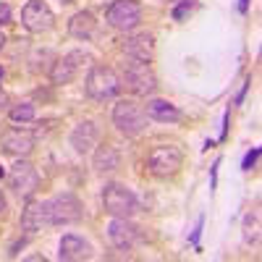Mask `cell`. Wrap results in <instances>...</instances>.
<instances>
[{
    "label": "cell",
    "mask_w": 262,
    "mask_h": 262,
    "mask_svg": "<svg viewBox=\"0 0 262 262\" xmlns=\"http://www.w3.org/2000/svg\"><path fill=\"white\" fill-rule=\"evenodd\" d=\"M121 79L113 69H105V66H92L90 74H86V84H84V90L86 95H90L92 100L97 102H105V100H113L118 97L121 92Z\"/></svg>",
    "instance_id": "obj_1"
},
{
    "label": "cell",
    "mask_w": 262,
    "mask_h": 262,
    "mask_svg": "<svg viewBox=\"0 0 262 262\" xmlns=\"http://www.w3.org/2000/svg\"><path fill=\"white\" fill-rule=\"evenodd\" d=\"M42 205H45L48 226H69V223H76L81 217V205L71 191L55 194V196H50V200H45Z\"/></svg>",
    "instance_id": "obj_2"
},
{
    "label": "cell",
    "mask_w": 262,
    "mask_h": 262,
    "mask_svg": "<svg viewBox=\"0 0 262 262\" xmlns=\"http://www.w3.org/2000/svg\"><path fill=\"white\" fill-rule=\"evenodd\" d=\"M113 123L121 134L126 137H139L147 128V113L144 107L134 100H118L113 107Z\"/></svg>",
    "instance_id": "obj_3"
},
{
    "label": "cell",
    "mask_w": 262,
    "mask_h": 262,
    "mask_svg": "<svg viewBox=\"0 0 262 262\" xmlns=\"http://www.w3.org/2000/svg\"><path fill=\"white\" fill-rule=\"evenodd\" d=\"M102 205L105 212H111L113 217H131L139 210V200L123 184H107L102 189Z\"/></svg>",
    "instance_id": "obj_4"
},
{
    "label": "cell",
    "mask_w": 262,
    "mask_h": 262,
    "mask_svg": "<svg viewBox=\"0 0 262 262\" xmlns=\"http://www.w3.org/2000/svg\"><path fill=\"white\" fill-rule=\"evenodd\" d=\"M149 173L158 179H168V176H176L184 165V152L176 144H160L149 152Z\"/></svg>",
    "instance_id": "obj_5"
},
{
    "label": "cell",
    "mask_w": 262,
    "mask_h": 262,
    "mask_svg": "<svg viewBox=\"0 0 262 262\" xmlns=\"http://www.w3.org/2000/svg\"><path fill=\"white\" fill-rule=\"evenodd\" d=\"M123 81H126L128 90L134 95H139V97L155 95V90H158L155 71L149 69V63H142V60H128L123 66Z\"/></svg>",
    "instance_id": "obj_6"
},
{
    "label": "cell",
    "mask_w": 262,
    "mask_h": 262,
    "mask_svg": "<svg viewBox=\"0 0 262 262\" xmlns=\"http://www.w3.org/2000/svg\"><path fill=\"white\" fill-rule=\"evenodd\" d=\"M105 18H107V24L118 32H134L142 21V6L137 0H116V3H111V8H107Z\"/></svg>",
    "instance_id": "obj_7"
},
{
    "label": "cell",
    "mask_w": 262,
    "mask_h": 262,
    "mask_svg": "<svg viewBox=\"0 0 262 262\" xmlns=\"http://www.w3.org/2000/svg\"><path fill=\"white\" fill-rule=\"evenodd\" d=\"M8 186L21 196V200H29V196L37 191V186H39V173H37V168L29 163V160H16L13 165H11V170H8Z\"/></svg>",
    "instance_id": "obj_8"
},
{
    "label": "cell",
    "mask_w": 262,
    "mask_h": 262,
    "mask_svg": "<svg viewBox=\"0 0 262 262\" xmlns=\"http://www.w3.org/2000/svg\"><path fill=\"white\" fill-rule=\"evenodd\" d=\"M53 21H55V13L48 8V3H42V0H29V3L21 8V24L34 34L53 29Z\"/></svg>",
    "instance_id": "obj_9"
},
{
    "label": "cell",
    "mask_w": 262,
    "mask_h": 262,
    "mask_svg": "<svg viewBox=\"0 0 262 262\" xmlns=\"http://www.w3.org/2000/svg\"><path fill=\"white\" fill-rule=\"evenodd\" d=\"M107 238H111V244L121 252H128L134 249L137 242H139V228L128 221V217H113L111 223H107Z\"/></svg>",
    "instance_id": "obj_10"
},
{
    "label": "cell",
    "mask_w": 262,
    "mask_h": 262,
    "mask_svg": "<svg viewBox=\"0 0 262 262\" xmlns=\"http://www.w3.org/2000/svg\"><path fill=\"white\" fill-rule=\"evenodd\" d=\"M123 53L128 60H142V63H152L155 58V37L149 32H137L126 37L123 42Z\"/></svg>",
    "instance_id": "obj_11"
},
{
    "label": "cell",
    "mask_w": 262,
    "mask_h": 262,
    "mask_svg": "<svg viewBox=\"0 0 262 262\" xmlns=\"http://www.w3.org/2000/svg\"><path fill=\"white\" fill-rule=\"evenodd\" d=\"M81 60H86V55H84L81 50H71V53H66L63 58H58L55 66H53V71H50L53 84H69V81L79 74Z\"/></svg>",
    "instance_id": "obj_12"
},
{
    "label": "cell",
    "mask_w": 262,
    "mask_h": 262,
    "mask_svg": "<svg viewBox=\"0 0 262 262\" xmlns=\"http://www.w3.org/2000/svg\"><path fill=\"white\" fill-rule=\"evenodd\" d=\"M3 149L8 155H16V158H24L34 149V134L27 128H8L3 134Z\"/></svg>",
    "instance_id": "obj_13"
},
{
    "label": "cell",
    "mask_w": 262,
    "mask_h": 262,
    "mask_svg": "<svg viewBox=\"0 0 262 262\" xmlns=\"http://www.w3.org/2000/svg\"><path fill=\"white\" fill-rule=\"evenodd\" d=\"M60 259L66 262H79V259H90L92 257V247L86 238L76 236V233H66L60 238V252H58Z\"/></svg>",
    "instance_id": "obj_14"
},
{
    "label": "cell",
    "mask_w": 262,
    "mask_h": 262,
    "mask_svg": "<svg viewBox=\"0 0 262 262\" xmlns=\"http://www.w3.org/2000/svg\"><path fill=\"white\" fill-rule=\"evenodd\" d=\"M97 137H100L97 126L92 121H81L71 131V147L79 152V155H86V152H92L97 147Z\"/></svg>",
    "instance_id": "obj_15"
},
{
    "label": "cell",
    "mask_w": 262,
    "mask_h": 262,
    "mask_svg": "<svg viewBox=\"0 0 262 262\" xmlns=\"http://www.w3.org/2000/svg\"><path fill=\"white\" fill-rule=\"evenodd\" d=\"M42 226H48L45 221V205H42L39 200H27V207L24 212H21V231L24 233H37Z\"/></svg>",
    "instance_id": "obj_16"
},
{
    "label": "cell",
    "mask_w": 262,
    "mask_h": 262,
    "mask_svg": "<svg viewBox=\"0 0 262 262\" xmlns=\"http://www.w3.org/2000/svg\"><path fill=\"white\" fill-rule=\"evenodd\" d=\"M144 113H147V118L158 121V123H179L184 118L179 107L173 102H168V100H149Z\"/></svg>",
    "instance_id": "obj_17"
},
{
    "label": "cell",
    "mask_w": 262,
    "mask_h": 262,
    "mask_svg": "<svg viewBox=\"0 0 262 262\" xmlns=\"http://www.w3.org/2000/svg\"><path fill=\"white\" fill-rule=\"evenodd\" d=\"M69 32H71V37L86 42V39H92L97 34V21H95V16L90 11H79L69 21Z\"/></svg>",
    "instance_id": "obj_18"
},
{
    "label": "cell",
    "mask_w": 262,
    "mask_h": 262,
    "mask_svg": "<svg viewBox=\"0 0 262 262\" xmlns=\"http://www.w3.org/2000/svg\"><path fill=\"white\" fill-rule=\"evenodd\" d=\"M118 165H121V155L116 147H111V144L97 147V152H95V170L97 173H113Z\"/></svg>",
    "instance_id": "obj_19"
},
{
    "label": "cell",
    "mask_w": 262,
    "mask_h": 262,
    "mask_svg": "<svg viewBox=\"0 0 262 262\" xmlns=\"http://www.w3.org/2000/svg\"><path fill=\"white\" fill-rule=\"evenodd\" d=\"M244 242L247 244H257L259 242V210H249L244 215Z\"/></svg>",
    "instance_id": "obj_20"
},
{
    "label": "cell",
    "mask_w": 262,
    "mask_h": 262,
    "mask_svg": "<svg viewBox=\"0 0 262 262\" xmlns=\"http://www.w3.org/2000/svg\"><path fill=\"white\" fill-rule=\"evenodd\" d=\"M34 116H37V111H34L32 102H18V105L11 107V121L13 123H29V121H34Z\"/></svg>",
    "instance_id": "obj_21"
},
{
    "label": "cell",
    "mask_w": 262,
    "mask_h": 262,
    "mask_svg": "<svg viewBox=\"0 0 262 262\" xmlns=\"http://www.w3.org/2000/svg\"><path fill=\"white\" fill-rule=\"evenodd\" d=\"M194 8H196V0H181V3H176V8H173V18L181 21V18L189 16Z\"/></svg>",
    "instance_id": "obj_22"
},
{
    "label": "cell",
    "mask_w": 262,
    "mask_h": 262,
    "mask_svg": "<svg viewBox=\"0 0 262 262\" xmlns=\"http://www.w3.org/2000/svg\"><path fill=\"white\" fill-rule=\"evenodd\" d=\"M257 158H259V147H252V149L247 152V158H244L242 168H244V170H252V168H254V163H257Z\"/></svg>",
    "instance_id": "obj_23"
},
{
    "label": "cell",
    "mask_w": 262,
    "mask_h": 262,
    "mask_svg": "<svg viewBox=\"0 0 262 262\" xmlns=\"http://www.w3.org/2000/svg\"><path fill=\"white\" fill-rule=\"evenodd\" d=\"M3 24H11V8L8 3H0V27Z\"/></svg>",
    "instance_id": "obj_24"
},
{
    "label": "cell",
    "mask_w": 262,
    "mask_h": 262,
    "mask_svg": "<svg viewBox=\"0 0 262 262\" xmlns=\"http://www.w3.org/2000/svg\"><path fill=\"white\" fill-rule=\"evenodd\" d=\"M202 223H205V221L200 217V221H196V228H194V233H191V244H194V247L200 244V231H202Z\"/></svg>",
    "instance_id": "obj_25"
},
{
    "label": "cell",
    "mask_w": 262,
    "mask_h": 262,
    "mask_svg": "<svg viewBox=\"0 0 262 262\" xmlns=\"http://www.w3.org/2000/svg\"><path fill=\"white\" fill-rule=\"evenodd\" d=\"M6 210H8V205H6V196H3V194H0V217H3V215H6Z\"/></svg>",
    "instance_id": "obj_26"
},
{
    "label": "cell",
    "mask_w": 262,
    "mask_h": 262,
    "mask_svg": "<svg viewBox=\"0 0 262 262\" xmlns=\"http://www.w3.org/2000/svg\"><path fill=\"white\" fill-rule=\"evenodd\" d=\"M247 8H249V0H242V3H238V11L247 13Z\"/></svg>",
    "instance_id": "obj_27"
},
{
    "label": "cell",
    "mask_w": 262,
    "mask_h": 262,
    "mask_svg": "<svg viewBox=\"0 0 262 262\" xmlns=\"http://www.w3.org/2000/svg\"><path fill=\"white\" fill-rule=\"evenodd\" d=\"M6 102H8V100H6V95H3V90H0V107H6Z\"/></svg>",
    "instance_id": "obj_28"
},
{
    "label": "cell",
    "mask_w": 262,
    "mask_h": 262,
    "mask_svg": "<svg viewBox=\"0 0 262 262\" xmlns=\"http://www.w3.org/2000/svg\"><path fill=\"white\" fill-rule=\"evenodd\" d=\"M3 45H6V34L0 32V50H3Z\"/></svg>",
    "instance_id": "obj_29"
},
{
    "label": "cell",
    "mask_w": 262,
    "mask_h": 262,
    "mask_svg": "<svg viewBox=\"0 0 262 262\" xmlns=\"http://www.w3.org/2000/svg\"><path fill=\"white\" fill-rule=\"evenodd\" d=\"M165 3H170V6H176V3H181V0H165Z\"/></svg>",
    "instance_id": "obj_30"
},
{
    "label": "cell",
    "mask_w": 262,
    "mask_h": 262,
    "mask_svg": "<svg viewBox=\"0 0 262 262\" xmlns=\"http://www.w3.org/2000/svg\"><path fill=\"white\" fill-rule=\"evenodd\" d=\"M0 179H3V168H0Z\"/></svg>",
    "instance_id": "obj_31"
},
{
    "label": "cell",
    "mask_w": 262,
    "mask_h": 262,
    "mask_svg": "<svg viewBox=\"0 0 262 262\" xmlns=\"http://www.w3.org/2000/svg\"><path fill=\"white\" fill-rule=\"evenodd\" d=\"M60 3H71V0H60Z\"/></svg>",
    "instance_id": "obj_32"
},
{
    "label": "cell",
    "mask_w": 262,
    "mask_h": 262,
    "mask_svg": "<svg viewBox=\"0 0 262 262\" xmlns=\"http://www.w3.org/2000/svg\"><path fill=\"white\" fill-rule=\"evenodd\" d=\"M0 79H3V69H0Z\"/></svg>",
    "instance_id": "obj_33"
}]
</instances>
